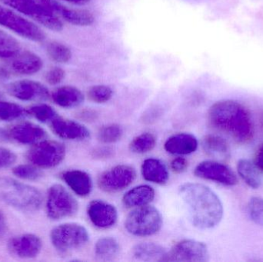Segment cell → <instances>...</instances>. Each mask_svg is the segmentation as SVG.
<instances>
[{"instance_id": "1", "label": "cell", "mask_w": 263, "mask_h": 262, "mask_svg": "<svg viewBox=\"0 0 263 262\" xmlns=\"http://www.w3.org/2000/svg\"><path fill=\"white\" fill-rule=\"evenodd\" d=\"M179 193L195 227L202 230L211 229L222 221L224 213L222 201L208 186L185 183L179 187Z\"/></svg>"}, {"instance_id": "2", "label": "cell", "mask_w": 263, "mask_h": 262, "mask_svg": "<svg viewBox=\"0 0 263 262\" xmlns=\"http://www.w3.org/2000/svg\"><path fill=\"white\" fill-rule=\"evenodd\" d=\"M212 127L236 143L245 144L253 138L254 129L251 115L242 103L232 99L216 102L208 111Z\"/></svg>"}, {"instance_id": "3", "label": "cell", "mask_w": 263, "mask_h": 262, "mask_svg": "<svg viewBox=\"0 0 263 262\" xmlns=\"http://www.w3.org/2000/svg\"><path fill=\"white\" fill-rule=\"evenodd\" d=\"M0 201L23 212H32L41 207L43 196L33 186L0 177Z\"/></svg>"}, {"instance_id": "4", "label": "cell", "mask_w": 263, "mask_h": 262, "mask_svg": "<svg viewBox=\"0 0 263 262\" xmlns=\"http://www.w3.org/2000/svg\"><path fill=\"white\" fill-rule=\"evenodd\" d=\"M162 224L160 212L154 206L147 205L132 211L125 221V229L134 236L148 237L158 233Z\"/></svg>"}, {"instance_id": "5", "label": "cell", "mask_w": 263, "mask_h": 262, "mask_svg": "<svg viewBox=\"0 0 263 262\" xmlns=\"http://www.w3.org/2000/svg\"><path fill=\"white\" fill-rule=\"evenodd\" d=\"M54 249L62 255L81 249L89 240L87 229L78 223H65L54 228L50 233Z\"/></svg>"}, {"instance_id": "6", "label": "cell", "mask_w": 263, "mask_h": 262, "mask_svg": "<svg viewBox=\"0 0 263 262\" xmlns=\"http://www.w3.org/2000/svg\"><path fill=\"white\" fill-rule=\"evenodd\" d=\"M0 3L24 14L50 30L60 32L63 29L61 18L39 0H0Z\"/></svg>"}, {"instance_id": "7", "label": "cell", "mask_w": 263, "mask_h": 262, "mask_svg": "<svg viewBox=\"0 0 263 262\" xmlns=\"http://www.w3.org/2000/svg\"><path fill=\"white\" fill-rule=\"evenodd\" d=\"M78 201L75 197L60 184L49 188L46 200L48 217L54 221L74 216L78 212Z\"/></svg>"}, {"instance_id": "8", "label": "cell", "mask_w": 263, "mask_h": 262, "mask_svg": "<svg viewBox=\"0 0 263 262\" xmlns=\"http://www.w3.org/2000/svg\"><path fill=\"white\" fill-rule=\"evenodd\" d=\"M66 152V147L63 143L44 139L34 145L28 152L27 159L36 167L52 169L64 160Z\"/></svg>"}, {"instance_id": "9", "label": "cell", "mask_w": 263, "mask_h": 262, "mask_svg": "<svg viewBox=\"0 0 263 262\" xmlns=\"http://www.w3.org/2000/svg\"><path fill=\"white\" fill-rule=\"evenodd\" d=\"M0 26L31 41L41 43L46 38V34L36 24L6 6H0Z\"/></svg>"}, {"instance_id": "10", "label": "cell", "mask_w": 263, "mask_h": 262, "mask_svg": "<svg viewBox=\"0 0 263 262\" xmlns=\"http://www.w3.org/2000/svg\"><path fill=\"white\" fill-rule=\"evenodd\" d=\"M210 252L205 243L193 239H184L166 252L162 261L206 262Z\"/></svg>"}, {"instance_id": "11", "label": "cell", "mask_w": 263, "mask_h": 262, "mask_svg": "<svg viewBox=\"0 0 263 262\" xmlns=\"http://www.w3.org/2000/svg\"><path fill=\"white\" fill-rule=\"evenodd\" d=\"M136 171L129 165H118L105 171L98 178V186L103 192L115 193L129 187L136 180Z\"/></svg>"}, {"instance_id": "12", "label": "cell", "mask_w": 263, "mask_h": 262, "mask_svg": "<svg viewBox=\"0 0 263 262\" xmlns=\"http://www.w3.org/2000/svg\"><path fill=\"white\" fill-rule=\"evenodd\" d=\"M198 178L215 182L226 186H234L238 184L236 174L227 165L217 161H204L199 163L194 170Z\"/></svg>"}, {"instance_id": "13", "label": "cell", "mask_w": 263, "mask_h": 262, "mask_svg": "<svg viewBox=\"0 0 263 262\" xmlns=\"http://www.w3.org/2000/svg\"><path fill=\"white\" fill-rule=\"evenodd\" d=\"M6 90L9 95L22 101H46L51 95L44 85L33 80H18L9 83Z\"/></svg>"}, {"instance_id": "14", "label": "cell", "mask_w": 263, "mask_h": 262, "mask_svg": "<svg viewBox=\"0 0 263 262\" xmlns=\"http://www.w3.org/2000/svg\"><path fill=\"white\" fill-rule=\"evenodd\" d=\"M46 7L55 12L60 18L69 24L77 26H89L93 24L95 17L87 9H76L63 6L55 0H40Z\"/></svg>"}, {"instance_id": "15", "label": "cell", "mask_w": 263, "mask_h": 262, "mask_svg": "<svg viewBox=\"0 0 263 262\" xmlns=\"http://www.w3.org/2000/svg\"><path fill=\"white\" fill-rule=\"evenodd\" d=\"M87 215L92 224L100 229L114 227L118 220L117 208L103 200H93L89 203Z\"/></svg>"}, {"instance_id": "16", "label": "cell", "mask_w": 263, "mask_h": 262, "mask_svg": "<svg viewBox=\"0 0 263 262\" xmlns=\"http://www.w3.org/2000/svg\"><path fill=\"white\" fill-rule=\"evenodd\" d=\"M49 123L52 132L63 139L84 141L90 138L89 129L84 125L74 120L58 115Z\"/></svg>"}, {"instance_id": "17", "label": "cell", "mask_w": 263, "mask_h": 262, "mask_svg": "<svg viewBox=\"0 0 263 262\" xmlns=\"http://www.w3.org/2000/svg\"><path fill=\"white\" fill-rule=\"evenodd\" d=\"M43 243L40 237L33 234H23L13 237L8 243V249L12 255L20 258H35L40 253Z\"/></svg>"}, {"instance_id": "18", "label": "cell", "mask_w": 263, "mask_h": 262, "mask_svg": "<svg viewBox=\"0 0 263 262\" xmlns=\"http://www.w3.org/2000/svg\"><path fill=\"white\" fill-rule=\"evenodd\" d=\"M6 61L8 69L18 75H33L40 72L43 66L41 58L28 50H21L15 56Z\"/></svg>"}, {"instance_id": "19", "label": "cell", "mask_w": 263, "mask_h": 262, "mask_svg": "<svg viewBox=\"0 0 263 262\" xmlns=\"http://www.w3.org/2000/svg\"><path fill=\"white\" fill-rule=\"evenodd\" d=\"M9 138L23 145H35L47 137L46 131L31 123H23L15 125L8 131Z\"/></svg>"}, {"instance_id": "20", "label": "cell", "mask_w": 263, "mask_h": 262, "mask_svg": "<svg viewBox=\"0 0 263 262\" xmlns=\"http://www.w3.org/2000/svg\"><path fill=\"white\" fill-rule=\"evenodd\" d=\"M61 177L69 189L78 196L87 197L92 192L93 183L87 172L73 169L63 172Z\"/></svg>"}, {"instance_id": "21", "label": "cell", "mask_w": 263, "mask_h": 262, "mask_svg": "<svg viewBox=\"0 0 263 262\" xmlns=\"http://www.w3.org/2000/svg\"><path fill=\"white\" fill-rule=\"evenodd\" d=\"M199 143L195 135L190 133H178L165 141L164 149L171 155H186L196 152Z\"/></svg>"}, {"instance_id": "22", "label": "cell", "mask_w": 263, "mask_h": 262, "mask_svg": "<svg viewBox=\"0 0 263 262\" xmlns=\"http://www.w3.org/2000/svg\"><path fill=\"white\" fill-rule=\"evenodd\" d=\"M52 101L62 108L78 107L84 102L83 92L75 86H64L57 88L51 94Z\"/></svg>"}, {"instance_id": "23", "label": "cell", "mask_w": 263, "mask_h": 262, "mask_svg": "<svg viewBox=\"0 0 263 262\" xmlns=\"http://www.w3.org/2000/svg\"><path fill=\"white\" fill-rule=\"evenodd\" d=\"M141 172L145 181L158 185H164L170 178L167 166L158 158H147L142 163Z\"/></svg>"}, {"instance_id": "24", "label": "cell", "mask_w": 263, "mask_h": 262, "mask_svg": "<svg viewBox=\"0 0 263 262\" xmlns=\"http://www.w3.org/2000/svg\"><path fill=\"white\" fill-rule=\"evenodd\" d=\"M156 192L152 186L141 185L136 186L125 193L123 204L128 209H135L149 205L154 200Z\"/></svg>"}, {"instance_id": "25", "label": "cell", "mask_w": 263, "mask_h": 262, "mask_svg": "<svg viewBox=\"0 0 263 262\" xmlns=\"http://www.w3.org/2000/svg\"><path fill=\"white\" fill-rule=\"evenodd\" d=\"M202 144L205 153L213 158L226 160L230 158L231 155L229 143L220 135L213 134L205 135L202 139Z\"/></svg>"}, {"instance_id": "26", "label": "cell", "mask_w": 263, "mask_h": 262, "mask_svg": "<svg viewBox=\"0 0 263 262\" xmlns=\"http://www.w3.org/2000/svg\"><path fill=\"white\" fill-rule=\"evenodd\" d=\"M166 252L165 248L153 243H139L133 249V256L144 261H162Z\"/></svg>"}, {"instance_id": "27", "label": "cell", "mask_w": 263, "mask_h": 262, "mask_svg": "<svg viewBox=\"0 0 263 262\" xmlns=\"http://www.w3.org/2000/svg\"><path fill=\"white\" fill-rule=\"evenodd\" d=\"M237 171L244 183L253 189H257L262 185L259 169L255 163L248 159H240L237 163Z\"/></svg>"}, {"instance_id": "28", "label": "cell", "mask_w": 263, "mask_h": 262, "mask_svg": "<svg viewBox=\"0 0 263 262\" xmlns=\"http://www.w3.org/2000/svg\"><path fill=\"white\" fill-rule=\"evenodd\" d=\"M120 244L112 237L100 238L95 245V255L99 259L111 260L120 252Z\"/></svg>"}, {"instance_id": "29", "label": "cell", "mask_w": 263, "mask_h": 262, "mask_svg": "<svg viewBox=\"0 0 263 262\" xmlns=\"http://www.w3.org/2000/svg\"><path fill=\"white\" fill-rule=\"evenodd\" d=\"M156 138L150 132H144L135 137L129 144V149L136 154H145L151 152L156 146Z\"/></svg>"}, {"instance_id": "30", "label": "cell", "mask_w": 263, "mask_h": 262, "mask_svg": "<svg viewBox=\"0 0 263 262\" xmlns=\"http://www.w3.org/2000/svg\"><path fill=\"white\" fill-rule=\"evenodd\" d=\"M48 56L57 63H67L72 58V51L66 45L57 41H52L46 46Z\"/></svg>"}, {"instance_id": "31", "label": "cell", "mask_w": 263, "mask_h": 262, "mask_svg": "<svg viewBox=\"0 0 263 262\" xmlns=\"http://www.w3.org/2000/svg\"><path fill=\"white\" fill-rule=\"evenodd\" d=\"M21 51V46L15 38L0 30V58L7 60Z\"/></svg>"}, {"instance_id": "32", "label": "cell", "mask_w": 263, "mask_h": 262, "mask_svg": "<svg viewBox=\"0 0 263 262\" xmlns=\"http://www.w3.org/2000/svg\"><path fill=\"white\" fill-rule=\"evenodd\" d=\"M123 135V129L120 125L109 124L100 128L97 138L104 144H112L120 141Z\"/></svg>"}, {"instance_id": "33", "label": "cell", "mask_w": 263, "mask_h": 262, "mask_svg": "<svg viewBox=\"0 0 263 262\" xmlns=\"http://www.w3.org/2000/svg\"><path fill=\"white\" fill-rule=\"evenodd\" d=\"M26 113V111L20 105L0 98V120L12 121L21 118Z\"/></svg>"}, {"instance_id": "34", "label": "cell", "mask_w": 263, "mask_h": 262, "mask_svg": "<svg viewBox=\"0 0 263 262\" xmlns=\"http://www.w3.org/2000/svg\"><path fill=\"white\" fill-rule=\"evenodd\" d=\"M88 98L92 103L103 104L107 103L114 95V91L106 85H96L89 88L87 92Z\"/></svg>"}, {"instance_id": "35", "label": "cell", "mask_w": 263, "mask_h": 262, "mask_svg": "<svg viewBox=\"0 0 263 262\" xmlns=\"http://www.w3.org/2000/svg\"><path fill=\"white\" fill-rule=\"evenodd\" d=\"M29 112L34 118L44 123H50L59 115L53 108L46 104H40L32 106L29 109Z\"/></svg>"}, {"instance_id": "36", "label": "cell", "mask_w": 263, "mask_h": 262, "mask_svg": "<svg viewBox=\"0 0 263 262\" xmlns=\"http://www.w3.org/2000/svg\"><path fill=\"white\" fill-rule=\"evenodd\" d=\"M250 219L258 226H263V198L253 197L247 206Z\"/></svg>"}, {"instance_id": "37", "label": "cell", "mask_w": 263, "mask_h": 262, "mask_svg": "<svg viewBox=\"0 0 263 262\" xmlns=\"http://www.w3.org/2000/svg\"><path fill=\"white\" fill-rule=\"evenodd\" d=\"M14 175L21 179L35 181L43 176L41 171L33 165H20L12 170Z\"/></svg>"}, {"instance_id": "38", "label": "cell", "mask_w": 263, "mask_h": 262, "mask_svg": "<svg viewBox=\"0 0 263 262\" xmlns=\"http://www.w3.org/2000/svg\"><path fill=\"white\" fill-rule=\"evenodd\" d=\"M66 72L60 67H54L49 69L45 75L46 81L51 86H57L64 79Z\"/></svg>"}, {"instance_id": "39", "label": "cell", "mask_w": 263, "mask_h": 262, "mask_svg": "<svg viewBox=\"0 0 263 262\" xmlns=\"http://www.w3.org/2000/svg\"><path fill=\"white\" fill-rule=\"evenodd\" d=\"M16 161L15 154L6 148H0V169L9 167Z\"/></svg>"}, {"instance_id": "40", "label": "cell", "mask_w": 263, "mask_h": 262, "mask_svg": "<svg viewBox=\"0 0 263 262\" xmlns=\"http://www.w3.org/2000/svg\"><path fill=\"white\" fill-rule=\"evenodd\" d=\"M188 166V161L182 157H176V158H173L170 163L172 170L176 173H182L186 170Z\"/></svg>"}, {"instance_id": "41", "label": "cell", "mask_w": 263, "mask_h": 262, "mask_svg": "<svg viewBox=\"0 0 263 262\" xmlns=\"http://www.w3.org/2000/svg\"><path fill=\"white\" fill-rule=\"evenodd\" d=\"M94 157L100 158H109L112 155V150L109 149H99L94 151Z\"/></svg>"}, {"instance_id": "42", "label": "cell", "mask_w": 263, "mask_h": 262, "mask_svg": "<svg viewBox=\"0 0 263 262\" xmlns=\"http://www.w3.org/2000/svg\"><path fill=\"white\" fill-rule=\"evenodd\" d=\"M255 164L257 166L259 171L263 172V146L258 150L255 158Z\"/></svg>"}, {"instance_id": "43", "label": "cell", "mask_w": 263, "mask_h": 262, "mask_svg": "<svg viewBox=\"0 0 263 262\" xmlns=\"http://www.w3.org/2000/svg\"><path fill=\"white\" fill-rule=\"evenodd\" d=\"M7 231V223L6 216L3 212L0 211V237L3 236Z\"/></svg>"}, {"instance_id": "44", "label": "cell", "mask_w": 263, "mask_h": 262, "mask_svg": "<svg viewBox=\"0 0 263 262\" xmlns=\"http://www.w3.org/2000/svg\"><path fill=\"white\" fill-rule=\"evenodd\" d=\"M60 1L66 2L70 4L75 5V6H85L90 3L91 0H60Z\"/></svg>"}, {"instance_id": "45", "label": "cell", "mask_w": 263, "mask_h": 262, "mask_svg": "<svg viewBox=\"0 0 263 262\" xmlns=\"http://www.w3.org/2000/svg\"><path fill=\"white\" fill-rule=\"evenodd\" d=\"M9 139H10V138H9L8 131L0 128V143H4V142L8 141Z\"/></svg>"}, {"instance_id": "46", "label": "cell", "mask_w": 263, "mask_h": 262, "mask_svg": "<svg viewBox=\"0 0 263 262\" xmlns=\"http://www.w3.org/2000/svg\"><path fill=\"white\" fill-rule=\"evenodd\" d=\"M9 75V72L6 69H5L4 68L1 67L0 66V79L1 78H5Z\"/></svg>"}, {"instance_id": "47", "label": "cell", "mask_w": 263, "mask_h": 262, "mask_svg": "<svg viewBox=\"0 0 263 262\" xmlns=\"http://www.w3.org/2000/svg\"><path fill=\"white\" fill-rule=\"evenodd\" d=\"M260 121H261V124H262V128H263V112H262V115H261Z\"/></svg>"}, {"instance_id": "48", "label": "cell", "mask_w": 263, "mask_h": 262, "mask_svg": "<svg viewBox=\"0 0 263 262\" xmlns=\"http://www.w3.org/2000/svg\"><path fill=\"white\" fill-rule=\"evenodd\" d=\"M0 98H3V95H2L1 93H0Z\"/></svg>"}]
</instances>
